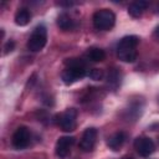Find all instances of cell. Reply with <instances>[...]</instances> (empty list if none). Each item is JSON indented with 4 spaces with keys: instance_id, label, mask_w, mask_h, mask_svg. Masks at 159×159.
Masks as SVG:
<instances>
[{
    "instance_id": "cell-1",
    "label": "cell",
    "mask_w": 159,
    "mask_h": 159,
    "mask_svg": "<svg viewBox=\"0 0 159 159\" xmlns=\"http://www.w3.org/2000/svg\"><path fill=\"white\" fill-rule=\"evenodd\" d=\"M65 63H66V68L63 70V72L61 75V78L65 84H72L87 75L86 65L82 60L68 58Z\"/></svg>"
},
{
    "instance_id": "cell-2",
    "label": "cell",
    "mask_w": 159,
    "mask_h": 159,
    "mask_svg": "<svg viewBox=\"0 0 159 159\" xmlns=\"http://www.w3.org/2000/svg\"><path fill=\"white\" fill-rule=\"evenodd\" d=\"M139 39L134 35L124 36L117 46V56L123 62H134L137 60V46Z\"/></svg>"
},
{
    "instance_id": "cell-3",
    "label": "cell",
    "mask_w": 159,
    "mask_h": 159,
    "mask_svg": "<svg viewBox=\"0 0 159 159\" xmlns=\"http://www.w3.org/2000/svg\"><path fill=\"white\" fill-rule=\"evenodd\" d=\"M116 15L109 9H101L93 15V26L99 31L111 30L114 26Z\"/></svg>"
},
{
    "instance_id": "cell-4",
    "label": "cell",
    "mask_w": 159,
    "mask_h": 159,
    "mask_svg": "<svg viewBox=\"0 0 159 159\" xmlns=\"http://www.w3.org/2000/svg\"><path fill=\"white\" fill-rule=\"evenodd\" d=\"M47 41V31L46 27L43 25H39L35 27V30L32 31L29 41H27V48L32 52H37L41 51Z\"/></svg>"
},
{
    "instance_id": "cell-5",
    "label": "cell",
    "mask_w": 159,
    "mask_h": 159,
    "mask_svg": "<svg viewBox=\"0 0 159 159\" xmlns=\"http://www.w3.org/2000/svg\"><path fill=\"white\" fill-rule=\"evenodd\" d=\"M76 118L77 112L73 108L66 109L63 113L57 116V124L65 132H72L76 129Z\"/></svg>"
},
{
    "instance_id": "cell-6",
    "label": "cell",
    "mask_w": 159,
    "mask_h": 159,
    "mask_svg": "<svg viewBox=\"0 0 159 159\" xmlns=\"http://www.w3.org/2000/svg\"><path fill=\"white\" fill-rule=\"evenodd\" d=\"M30 140H31V133L30 130L26 128V127H19L15 133L12 134V139H11V143L14 145L15 149H25L29 147L30 144Z\"/></svg>"
},
{
    "instance_id": "cell-7",
    "label": "cell",
    "mask_w": 159,
    "mask_h": 159,
    "mask_svg": "<svg viewBox=\"0 0 159 159\" xmlns=\"http://www.w3.org/2000/svg\"><path fill=\"white\" fill-rule=\"evenodd\" d=\"M96 142H97V129L93 127L87 128L82 134V138L80 142V148L83 152H92L96 145Z\"/></svg>"
},
{
    "instance_id": "cell-8",
    "label": "cell",
    "mask_w": 159,
    "mask_h": 159,
    "mask_svg": "<svg viewBox=\"0 0 159 159\" xmlns=\"http://www.w3.org/2000/svg\"><path fill=\"white\" fill-rule=\"evenodd\" d=\"M134 148H135V150H137V153L139 155H142V157H149L154 152L155 144L148 137H138L134 140Z\"/></svg>"
},
{
    "instance_id": "cell-9",
    "label": "cell",
    "mask_w": 159,
    "mask_h": 159,
    "mask_svg": "<svg viewBox=\"0 0 159 159\" xmlns=\"http://www.w3.org/2000/svg\"><path fill=\"white\" fill-rule=\"evenodd\" d=\"M73 143H75V138L73 137H70V135L60 137L58 140L56 142V147H55L56 155L58 158H66L70 154Z\"/></svg>"
},
{
    "instance_id": "cell-10",
    "label": "cell",
    "mask_w": 159,
    "mask_h": 159,
    "mask_svg": "<svg viewBox=\"0 0 159 159\" xmlns=\"http://www.w3.org/2000/svg\"><path fill=\"white\" fill-rule=\"evenodd\" d=\"M125 139H127V135H125L124 132H117L112 137H109V139L107 142V145L109 147V149L117 152V150H119L122 148V145L124 144Z\"/></svg>"
},
{
    "instance_id": "cell-11",
    "label": "cell",
    "mask_w": 159,
    "mask_h": 159,
    "mask_svg": "<svg viewBox=\"0 0 159 159\" xmlns=\"http://www.w3.org/2000/svg\"><path fill=\"white\" fill-rule=\"evenodd\" d=\"M120 82H122V73L117 68H112L109 70L108 75H107V84L111 89L116 91L119 86H120Z\"/></svg>"
},
{
    "instance_id": "cell-12",
    "label": "cell",
    "mask_w": 159,
    "mask_h": 159,
    "mask_svg": "<svg viewBox=\"0 0 159 159\" xmlns=\"http://www.w3.org/2000/svg\"><path fill=\"white\" fill-rule=\"evenodd\" d=\"M149 2L144 1V0H138V1H133L129 6H128V14L133 17H139L142 16V14L144 12V10L148 7Z\"/></svg>"
},
{
    "instance_id": "cell-13",
    "label": "cell",
    "mask_w": 159,
    "mask_h": 159,
    "mask_svg": "<svg viewBox=\"0 0 159 159\" xmlns=\"http://www.w3.org/2000/svg\"><path fill=\"white\" fill-rule=\"evenodd\" d=\"M57 25L61 30L68 31V30H73L76 27V21L66 12H62L57 16Z\"/></svg>"
},
{
    "instance_id": "cell-14",
    "label": "cell",
    "mask_w": 159,
    "mask_h": 159,
    "mask_svg": "<svg viewBox=\"0 0 159 159\" xmlns=\"http://www.w3.org/2000/svg\"><path fill=\"white\" fill-rule=\"evenodd\" d=\"M30 20H31V12L29 9H25V7L19 9V11L15 14V22L19 26L27 25L30 22Z\"/></svg>"
},
{
    "instance_id": "cell-15",
    "label": "cell",
    "mask_w": 159,
    "mask_h": 159,
    "mask_svg": "<svg viewBox=\"0 0 159 159\" xmlns=\"http://www.w3.org/2000/svg\"><path fill=\"white\" fill-rule=\"evenodd\" d=\"M86 57H87L88 60L93 61V62H101V61H103V60L106 58V53H104V51H103L102 48H99V47H91V48L87 50Z\"/></svg>"
},
{
    "instance_id": "cell-16",
    "label": "cell",
    "mask_w": 159,
    "mask_h": 159,
    "mask_svg": "<svg viewBox=\"0 0 159 159\" xmlns=\"http://www.w3.org/2000/svg\"><path fill=\"white\" fill-rule=\"evenodd\" d=\"M87 76H88L91 80H93V81H99V80L103 78V71L99 70V68H92V70L87 73Z\"/></svg>"
},
{
    "instance_id": "cell-17",
    "label": "cell",
    "mask_w": 159,
    "mask_h": 159,
    "mask_svg": "<svg viewBox=\"0 0 159 159\" xmlns=\"http://www.w3.org/2000/svg\"><path fill=\"white\" fill-rule=\"evenodd\" d=\"M14 46H15L14 41H7V42H6V45H5V47H4V50H5V53H9V52H11V51L14 50Z\"/></svg>"
},
{
    "instance_id": "cell-18",
    "label": "cell",
    "mask_w": 159,
    "mask_h": 159,
    "mask_svg": "<svg viewBox=\"0 0 159 159\" xmlns=\"http://www.w3.org/2000/svg\"><path fill=\"white\" fill-rule=\"evenodd\" d=\"M57 5H60V6H72V5H75V2L73 1H60V2H57Z\"/></svg>"
},
{
    "instance_id": "cell-19",
    "label": "cell",
    "mask_w": 159,
    "mask_h": 159,
    "mask_svg": "<svg viewBox=\"0 0 159 159\" xmlns=\"http://www.w3.org/2000/svg\"><path fill=\"white\" fill-rule=\"evenodd\" d=\"M135 109H140V106H138V104H137V106H135ZM133 111H134V109H128V116H129V114H130V113H132ZM139 114H140V111H137V113H135V116L138 117Z\"/></svg>"
},
{
    "instance_id": "cell-20",
    "label": "cell",
    "mask_w": 159,
    "mask_h": 159,
    "mask_svg": "<svg viewBox=\"0 0 159 159\" xmlns=\"http://www.w3.org/2000/svg\"><path fill=\"white\" fill-rule=\"evenodd\" d=\"M154 36H155L157 39H159V26H158V27L154 30Z\"/></svg>"
},
{
    "instance_id": "cell-21",
    "label": "cell",
    "mask_w": 159,
    "mask_h": 159,
    "mask_svg": "<svg viewBox=\"0 0 159 159\" xmlns=\"http://www.w3.org/2000/svg\"><path fill=\"white\" fill-rule=\"evenodd\" d=\"M157 12H158V14H159V4H158V5H157Z\"/></svg>"
},
{
    "instance_id": "cell-22",
    "label": "cell",
    "mask_w": 159,
    "mask_h": 159,
    "mask_svg": "<svg viewBox=\"0 0 159 159\" xmlns=\"http://www.w3.org/2000/svg\"><path fill=\"white\" fill-rule=\"evenodd\" d=\"M123 159H133V158H123Z\"/></svg>"
}]
</instances>
